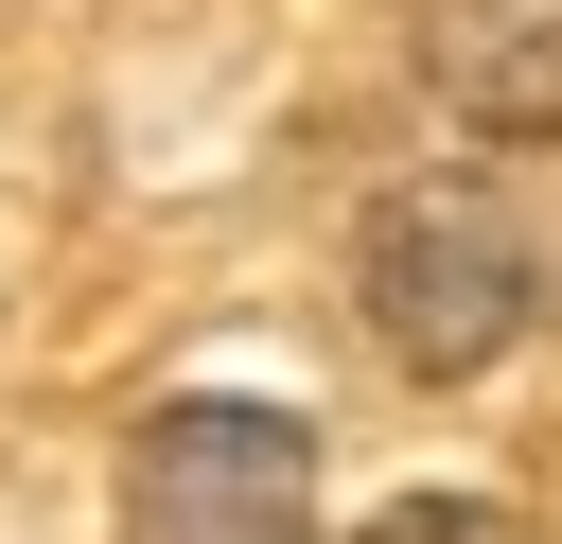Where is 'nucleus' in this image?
Masks as SVG:
<instances>
[{
  "mask_svg": "<svg viewBox=\"0 0 562 544\" xmlns=\"http://www.w3.org/2000/svg\"><path fill=\"white\" fill-rule=\"evenodd\" d=\"M369 333L404 351V369H492L509 333H527V298H544V263H527V211L509 193H474V175H422V193H386L369 211Z\"/></svg>",
  "mask_w": 562,
  "mask_h": 544,
  "instance_id": "obj_1",
  "label": "nucleus"
},
{
  "mask_svg": "<svg viewBox=\"0 0 562 544\" xmlns=\"http://www.w3.org/2000/svg\"><path fill=\"white\" fill-rule=\"evenodd\" d=\"M422 88L474 140H562V0H422Z\"/></svg>",
  "mask_w": 562,
  "mask_h": 544,
  "instance_id": "obj_3",
  "label": "nucleus"
},
{
  "mask_svg": "<svg viewBox=\"0 0 562 544\" xmlns=\"http://www.w3.org/2000/svg\"><path fill=\"white\" fill-rule=\"evenodd\" d=\"M369 544H492V509H474V491H386Z\"/></svg>",
  "mask_w": 562,
  "mask_h": 544,
  "instance_id": "obj_4",
  "label": "nucleus"
},
{
  "mask_svg": "<svg viewBox=\"0 0 562 544\" xmlns=\"http://www.w3.org/2000/svg\"><path fill=\"white\" fill-rule=\"evenodd\" d=\"M123 544H316V439L281 404H158L123 439Z\"/></svg>",
  "mask_w": 562,
  "mask_h": 544,
  "instance_id": "obj_2",
  "label": "nucleus"
}]
</instances>
